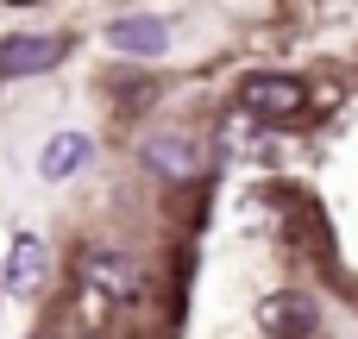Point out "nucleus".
<instances>
[{"mask_svg": "<svg viewBox=\"0 0 358 339\" xmlns=\"http://www.w3.org/2000/svg\"><path fill=\"white\" fill-rule=\"evenodd\" d=\"M302 107H308V88H302L296 75H252V82L239 88V113H252V120H271V126H289V120H302Z\"/></svg>", "mask_w": 358, "mask_h": 339, "instance_id": "nucleus-1", "label": "nucleus"}, {"mask_svg": "<svg viewBox=\"0 0 358 339\" xmlns=\"http://www.w3.org/2000/svg\"><path fill=\"white\" fill-rule=\"evenodd\" d=\"M76 277H82L88 302H132V296H138V271H132L120 252H82Z\"/></svg>", "mask_w": 358, "mask_h": 339, "instance_id": "nucleus-2", "label": "nucleus"}, {"mask_svg": "<svg viewBox=\"0 0 358 339\" xmlns=\"http://www.w3.org/2000/svg\"><path fill=\"white\" fill-rule=\"evenodd\" d=\"M57 63H63V38H50V31H19V38L0 44V75L6 82L13 75H44Z\"/></svg>", "mask_w": 358, "mask_h": 339, "instance_id": "nucleus-3", "label": "nucleus"}, {"mask_svg": "<svg viewBox=\"0 0 358 339\" xmlns=\"http://www.w3.org/2000/svg\"><path fill=\"white\" fill-rule=\"evenodd\" d=\"M258 327H264L271 339H308L315 327H321V315H315V302H308V296L283 289V296L258 302Z\"/></svg>", "mask_w": 358, "mask_h": 339, "instance_id": "nucleus-4", "label": "nucleus"}, {"mask_svg": "<svg viewBox=\"0 0 358 339\" xmlns=\"http://www.w3.org/2000/svg\"><path fill=\"white\" fill-rule=\"evenodd\" d=\"M145 170H157V176H170V182H189V176H201V151H195V138L164 132V138L145 145Z\"/></svg>", "mask_w": 358, "mask_h": 339, "instance_id": "nucleus-5", "label": "nucleus"}, {"mask_svg": "<svg viewBox=\"0 0 358 339\" xmlns=\"http://www.w3.org/2000/svg\"><path fill=\"white\" fill-rule=\"evenodd\" d=\"M107 44H113L120 57H157V50L170 44V25H164V19H120V25L107 31Z\"/></svg>", "mask_w": 358, "mask_h": 339, "instance_id": "nucleus-6", "label": "nucleus"}, {"mask_svg": "<svg viewBox=\"0 0 358 339\" xmlns=\"http://www.w3.org/2000/svg\"><path fill=\"white\" fill-rule=\"evenodd\" d=\"M38 283H44V245H38L31 233H19V239H13V258H6V296L25 302Z\"/></svg>", "mask_w": 358, "mask_h": 339, "instance_id": "nucleus-7", "label": "nucleus"}, {"mask_svg": "<svg viewBox=\"0 0 358 339\" xmlns=\"http://www.w3.org/2000/svg\"><path fill=\"white\" fill-rule=\"evenodd\" d=\"M88 151H94V145H88L82 132H57V138L38 151V176H50V182H57V176H76V170L88 164Z\"/></svg>", "mask_w": 358, "mask_h": 339, "instance_id": "nucleus-8", "label": "nucleus"}]
</instances>
